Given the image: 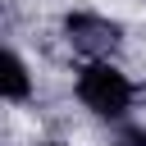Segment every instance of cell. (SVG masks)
I'll return each instance as SVG.
<instances>
[{"label":"cell","instance_id":"6da1fadb","mask_svg":"<svg viewBox=\"0 0 146 146\" xmlns=\"http://www.w3.org/2000/svg\"><path fill=\"white\" fill-rule=\"evenodd\" d=\"M73 91H78V100L96 114V119H110V123H119V119H128V110H132V82H128V73H119L110 59H87L82 68H78V78H73Z\"/></svg>","mask_w":146,"mask_h":146},{"label":"cell","instance_id":"7a4b0ae2","mask_svg":"<svg viewBox=\"0 0 146 146\" xmlns=\"http://www.w3.org/2000/svg\"><path fill=\"white\" fill-rule=\"evenodd\" d=\"M64 36H68V46H73L82 59H110V55L119 50V41H123V27H119L114 18H105V14L78 9V14L64 18Z\"/></svg>","mask_w":146,"mask_h":146},{"label":"cell","instance_id":"3957f363","mask_svg":"<svg viewBox=\"0 0 146 146\" xmlns=\"http://www.w3.org/2000/svg\"><path fill=\"white\" fill-rule=\"evenodd\" d=\"M0 96L9 105H18V100L32 96V73H27V64H23L18 50H5V59H0Z\"/></svg>","mask_w":146,"mask_h":146},{"label":"cell","instance_id":"277c9868","mask_svg":"<svg viewBox=\"0 0 146 146\" xmlns=\"http://www.w3.org/2000/svg\"><path fill=\"white\" fill-rule=\"evenodd\" d=\"M114 146H146V123L119 119V123H114Z\"/></svg>","mask_w":146,"mask_h":146},{"label":"cell","instance_id":"5b68a950","mask_svg":"<svg viewBox=\"0 0 146 146\" xmlns=\"http://www.w3.org/2000/svg\"><path fill=\"white\" fill-rule=\"evenodd\" d=\"M36 146H64V141H36Z\"/></svg>","mask_w":146,"mask_h":146}]
</instances>
